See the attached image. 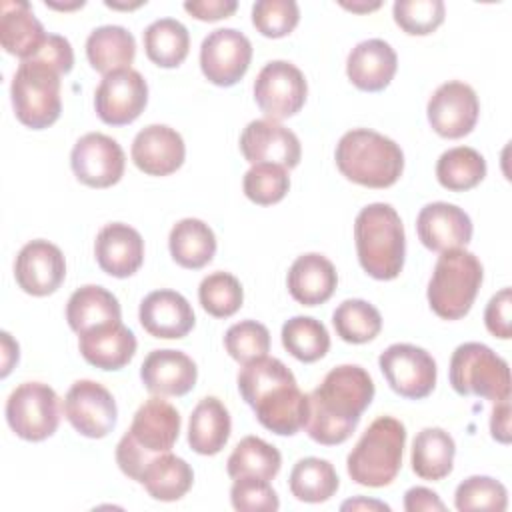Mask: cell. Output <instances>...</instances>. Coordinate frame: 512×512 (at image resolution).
<instances>
[{
    "instance_id": "d590c367",
    "label": "cell",
    "mask_w": 512,
    "mask_h": 512,
    "mask_svg": "<svg viewBox=\"0 0 512 512\" xmlns=\"http://www.w3.org/2000/svg\"><path fill=\"white\" fill-rule=\"evenodd\" d=\"M288 484L294 498L300 502L318 504L330 500L336 494L340 482L334 466L328 460L308 456L294 464Z\"/></svg>"
},
{
    "instance_id": "ac0fdd59",
    "label": "cell",
    "mask_w": 512,
    "mask_h": 512,
    "mask_svg": "<svg viewBox=\"0 0 512 512\" xmlns=\"http://www.w3.org/2000/svg\"><path fill=\"white\" fill-rule=\"evenodd\" d=\"M18 286L32 296H48L60 288L66 276L62 250L48 240H32L22 246L14 262Z\"/></svg>"
},
{
    "instance_id": "8d00e7d4",
    "label": "cell",
    "mask_w": 512,
    "mask_h": 512,
    "mask_svg": "<svg viewBox=\"0 0 512 512\" xmlns=\"http://www.w3.org/2000/svg\"><path fill=\"white\" fill-rule=\"evenodd\" d=\"M280 466L282 456L278 448L258 436L242 438L226 462L230 478L254 476L262 480H272L280 472Z\"/></svg>"
},
{
    "instance_id": "f35d334b",
    "label": "cell",
    "mask_w": 512,
    "mask_h": 512,
    "mask_svg": "<svg viewBox=\"0 0 512 512\" xmlns=\"http://www.w3.org/2000/svg\"><path fill=\"white\" fill-rule=\"evenodd\" d=\"M282 346L300 362H316L330 350L326 326L312 316H294L282 326Z\"/></svg>"
},
{
    "instance_id": "6f0895ef",
    "label": "cell",
    "mask_w": 512,
    "mask_h": 512,
    "mask_svg": "<svg viewBox=\"0 0 512 512\" xmlns=\"http://www.w3.org/2000/svg\"><path fill=\"white\" fill-rule=\"evenodd\" d=\"M46 6H50V8H58V10H74V8H82V6H84V0H76L74 4H60V2L46 0Z\"/></svg>"
},
{
    "instance_id": "603a6c76",
    "label": "cell",
    "mask_w": 512,
    "mask_h": 512,
    "mask_svg": "<svg viewBox=\"0 0 512 512\" xmlns=\"http://www.w3.org/2000/svg\"><path fill=\"white\" fill-rule=\"evenodd\" d=\"M138 318L154 338H184L194 328V310L176 290H154L140 302Z\"/></svg>"
},
{
    "instance_id": "5bb4252c",
    "label": "cell",
    "mask_w": 512,
    "mask_h": 512,
    "mask_svg": "<svg viewBox=\"0 0 512 512\" xmlns=\"http://www.w3.org/2000/svg\"><path fill=\"white\" fill-rule=\"evenodd\" d=\"M252 60L250 40L236 28L212 30L200 46V68L216 86H234Z\"/></svg>"
},
{
    "instance_id": "681fc988",
    "label": "cell",
    "mask_w": 512,
    "mask_h": 512,
    "mask_svg": "<svg viewBox=\"0 0 512 512\" xmlns=\"http://www.w3.org/2000/svg\"><path fill=\"white\" fill-rule=\"evenodd\" d=\"M38 60H44L52 68H56L60 74H68L74 66V52L70 42L60 34H48L44 46L34 56Z\"/></svg>"
},
{
    "instance_id": "7402d4cb",
    "label": "cell",
    "mask_w": 512,
    "mask_h": 512,
    "mask_svg": "<svg viewBox=\"0 0 512 512\" xmlns=\"http://www.w3.org/2000/svg\"><path fill=\"white\" fill-rule=\"evenodd\" d=\"M140 378L154 396H184L194 388L198 368L194 360L180 350H152L140 366Z\"/></svg>"
},
{
    "instance_id": "7dc6e473",
    "label": "cell",
    "mask_w": 512,
    "mask_h": 512,
    "mask_svg": "<svg viewBox=\"0 0 512 512\" xmlns=\"http://www.w3.org/2000/svg\"><path fill=\"white\" fill-rule=\"evenodd\" d=\"M230 502L236 510L244 512H276L280 508L278 494L270 486V480L254 478V476H242L234 478V484L230 488Z\"/></svg>"
},
{
    "instance_id": "836d02e7",
    "label": "cell",
    "mask_w": 512,
    "mask_h": 512,
    "mask_svg": "<svg viewBox=\"0 0 512 512\" xmlns=\"http://www.w3.org/2000/svg\"><path fill=\"white\" fill-rule=\"evenodd\" d=\"M456 454L454 438L442 428H424L412 442L410 464L424 480H442L452 472Z\"/></svg>"
},
{
    "instance_id": "9c48e42d",
    "label": "cell",
    "mask_w": 512,
    "mask_h": 512,
    "mask_svg": "<svg viewBox=\"0 0 512 512\" xmlns=\"http://www.w3.org/2000/svg\"><path fill=\"white\" fill-rule=\"evenodd\" d=\"M6 420L22 440H46L60 424V400L48 384L24 382L6 400Z\"/></svg>"
},
{
    "instance_id": "4fadbf2b",
    "label": "cell",
    "mask_w": 512,
    "mask_h": 512,
    "mask_svg": "<svg viewBox=\"0 0 512 512\" xmlns=\"http://www.w3.org/2000/svg\"><path fill=\"white\" fill-rule=\"evenodd\" d=\"M148 84L134 68H122L106 74L94 94L98 118L110 126L134 122L146 108Z\"/></svg>"
},
{
    "instance_id": "44dd1931",
    "label": "cell",
    "mask_w": 512,
    "mask_h": 512,
    "mask_svg": "<svg viewBox=\"0 0 512 512\" xmlns=\"http://www.w3.org/2000/svg\"><path fill=\"white\" fill-rule=\"evenodd\" d=\"M130 154L136 168L144 174L168 176L182 166L186 146L174 128L150 124L136 134Z\"/></svg>"
},
{
    "instance_id": "74e56055",
    "label": "cell",
    "mask_w": 512,
    "mask_h": 512,
    "mask_svg": "<svg viewBox=\"0 0 512 512\" xmlns=\"http://www.w3.org/2000/svg\"><path fill=\"white\" fill-rule=\"evenodd\" d=\"M486 176L484 156L470 146H456L446 152L436 162L438 182L452 192H462L478 186Z\"/></svg>"
},
{
    "instance_id": "6da1fadb",
    "label": "cell",
    "mask_w": 512,
    "mask_h": 512,
    "mask_svg": "<svg viewBox=\"0 0 512 512\" xmlns=\"http://www.w3.org/2000/svg\"><path fill=\"white\" fill-rule=\"evenodd\" d=\"M374 398V382L358 364L332 368L322 384L308 394L304 428L324 446L342 444L356 430L362 412Z\"/></svg>"
},
{
    "instance_id": "680465c9",
    "label": "cell",
    "mask_w": 512,
    "mask_h": 512,
    "mask_svg": "<svg viewBox=\"0 0 512 512\" xmlns=\"http://www.w3.org/2000/svg\"><path fill=\"white\" fill-rule=\"evenodd\" d=\"M104 4H106V6H110V8H122V10H130V8H138V6H142L144 2H136V4H118V2H110V0H106Z\"/></svg>"
},
{
    "instance_id": "8992f818",
    "label": "cell",
    "mask_w": 512,
    "mask_h": 512,
    "mask_svg": "<svg viewBox=\"0 0 512 512\" xmlns=\"http://www.w3.org/2000/svg\"><path fill=\"white\" fill-rule=\"evenodd\" d=\"M482 278V264L472 252L464 248L442 252L428 282L430 308L444 320L466 316L476 300Z\"/></svg>"
},
{
    "instance_id": "e575fe53",
    "label": "cell",
    "mask_w": 512,
    "mask_h": 512,
    "mask_svg": "<svg viewBox=\"0 0 512 512\" xmlns=\"http://www.w3.org/2000/svg\"><path fill=\"white\" fill-rule=\"evenodd\" d=\"M190 48V36L182 22L160 18L144 30L146 56L162 68H176L184 62Z\"/></svg>"
},
{
    "instance_id": "ab89813d",
    "label": "cell",
    "mask_w": 512,
    "mask_h": 512,
    "mask_svg": "<svg viewBox=\"0 0 512 512\" xmlns=\"http://www.w3.org/2000/svg\"><path fill=\"white\" fill-rule=\"evenodd\" d=\"M336 334L350 344H364L374 340L382 330L380 312L366 300L350 298L338 304L332 314Z\"/></svg>"
},
{
    "instance_id": "11a10c76",
    "label": "cell",
    "mask_w": 512,
    "mask_h": 512,
    "mask_svg": "<svg viewBox=\"0 0 512 512\" xmlns=\"http://www.w3.org/2000/svg\"><path fill=\"white\" fill-rule=\"evenodd\" d=\"M342 510H384L388 512L390 506L378 500H366V498H354V500H346L342 506Z\"/></svg>"
},
{
    "instance_id": "d6a6232c",
    "label": "cell",
    "mask_w": 512,
    "mask_h": 512,
    "mask_svg": "<svg viewBox=\"0 0 512 512\" xmlns=\"http://www.w3.org/2000/svg\"><path fill=\"white\" fill-rule=\"evenodd\" d=\"M192 482L194 472L190 464L172 452L152 458L140 476V484L146 492L162 502L180 500L192 488Z\"/></svg>"
},
{
    "instance_id": "1f68e13d",
    "label": "cell",
    "mask_w": 512,
    "mask_h": 512,
    "mask_svg": "<svg viewBox=\"0 0 512 512\" xmlns=\"http://www.w3.org/2000/svg\"><path fill=\"white\" fill-rule=\"evenodd\" d=\"M168 246L178 266L198 270L214 258L216 236L206 222L198 218H184L172 226Z\"/></svg>"
},
{
    "instance_id": "d4e9b609",
    "label": "cell",
    "mask_w": 512,
    "mask_h": 512,
    "mask_svg": "<svg viewBox=\"0 0 512 512\" xmlns=\"http://www.w3.org/2000/svg\"><path fill=\"white\" fill-rule=\"evenodd\" d=\"M398 68L394 48L382 38H368L358 42L346 60V74L350 82L364 92L384 90Z\"/></svg>"
},
{
    "instance_id": "4316f807",
    "label": "cell",
    "mask_w": 512,
    "mask_h": 512,
    "mask_svg": "<svg viewBox=\"0 0 512 512\" xmlns=\"http://www.w3.org/2000/svg\"><path fill=\"white\" fill-rule=\"evenodd\" d=\"M48 34L24 0L0 2V42L4 50L22 60L34 58L44 46Z\"/></svg>"
},
{
    "instance_id": "f6af8a7d",
    "label": "cell",
    "mask_w": 512,
    "mask_h": 512,
    "mask_svg": "<svg viewBox=\"0 0 512 512\" xmlns=\"http://www.w3.org/2000/svg\"><path fill=\"white\" fill-rule=\"evenodd\" d=\"M392 14L406 34L426 36L444 22L446 8L442 0H396Z\"/></svg>"
},
{
    "instance_id": "9a60e30c",
    "label": "cell",
    "mask_w": 512,
    "mask_h": 512,
    "mask_svg": "<svg viewBox=\"0 0 512 512\" xmlns=\"http://www.w3.org/2000/svg\"><path fill=\"white\" fill-rule=\"evenodd\" d=\"M428 122L444 138H462L478 122L480 102L472 86L460 80L440 84L426 106Z\"/></svg>"
},
{
    "instance_id": "9f6ffc18",
    "label": "cell",
    "mask_w": 512,
    "mask_h": 512,
    "mask_svg": "<svg viewBox=\"0 0 512 512\" xmlns=\"http://www.w3.org/2000/svg\"><path fill=\"white\" fill-rule=\"evenodd\" d=\"M342 6L346 10H352V12H370V10L380 8V2H352V4L342 2Z\"/></svg>"
},
{
    "instance_id": "3957f363",
    "label": "cell",
    "mask_w": 512,
    "mask_h": 512,
    "mask_svg": "<svg viewBox=\"0 0 512 512\" xmlns=\"http://www.w3.org/2000/svg\"><path fill=\"white\" fill-rule=\"evenodd\" d=\"M354 242L360 266L376 280H392L402 272L406 236L398 212L386 202L364 206L354 220Z\"/></svg>"
},
{
    "instance_id": "f546056e",
    "label": "cell",
    "mask_w": 512,
    "mask_h": 512,
    "mask_svg": "<svg viewBox=\"0 0 512 512\" xmlns=\"http://www.w3.org/2000/svg\"><path fill=\"white\" fill-rule=\"evenodd\" d=\"M122 310L118 298L102 286L86 284L72 292L66 304L68 326L80 336L96 326L120 322Z\"/></svg>"
},
{
    "instance_id": "f5cc1de1",
    "label": "cell",
    "mask_w": 512,
    "mask_h": 512,
    "mask_svg": "<svg viewBox=\"0 0 512 512\" xmlns=\"http://www.w3.org/2000/svg\"><path fill=\"white\" fill-rule=\"evenodd\" d=\"M490 432L492 438L508 444L510 442V398L494 402L492 418H490Z\"/></svg>"
},
{
    "instance_id": "7a4b0ae2",
    "label": "cell",
    "mask_w": 512,
    "mask_h": 512,
    "mask_svg": "<svg viewBox=\"0 0 512 512\" xmlns=\"http://www.w3.org/2000/svg\"><path fill=\"white\" fill-rule=\"evenodd\" d=\"M178 410L160 396L148 398L134 414L128 432L116 446V462L120 470L140 482L148 462L172 450L180 434Z\"/></svg>"
},
{
    "instance_id": "8fae6325",
    "label": "cell",
    "mask_w": 512,
    "mask_h": 512,
    "mask_svg": "<svg viewBox=\"0 0 512 512\" xmlns=\"http://www.w3.org/2000/svg\"><path fill=\"white\" fill-rule=\"evenodd\" d=\"M388 386L410 400L426 398L436 386V362L420 346L392 344L378 358Z\"/></svg>"
},
{
    "instance_id": "ee69618b",
    "label": "cell",
    "mask_w": 512,
    "mask_h": 512,
    "mask_svg": "<svg viewBox=\"0 0 512 512\" xmlns=\"http://www.w3.org/2000/svg\"><path fill=\"white\" fill-rule=\"evenodd\" d=\"M224 346L236 362L248 364L266 356L270 350V332L256 320H242L226 330Z\"/></svg>"
},
{
    "instance_id": "5b68a950",
    "label": "cell",
    "mask_w": 512,
    "mask_h": 512,
    "mask_svg": "<svg viewBox=\"0 0 512 512\" xmlns=\"http://www.w3.org/2000/svg\"><path fill=\"white\" fill-rule=\"evenodd\" d=\"M406 428L392 416L376 418L348 454L346 468L356 484L380 488L390 484L402 466Z\"/></svg>"
},
{
    "instance_id": "f1b7e54d",
    "label": "cell",
    "mask_w": 512,
    "mask_h": 512,
    "mask_svg": "<svg viewBox=\"0 0 512 512\" xmlns=\"http://www.w3.org/2000/svg\"><path fill=\"white\" fill-rule=\"evenodd\" d=\"M230 430L232 422L226 406L216 396H206L190 414L188 444L196 454L212 456L226 446Z\"/></svg>"
},
{
    "instance_id": "d6986e66",
    "label": "cell",
    "mask_w": 512,
    "mask_h": 512,
    "mask_svg": "<svg viewBox=\"0 0 512 512\" xmlns=\"http://www.w3.org/2000/svg\"><path fill=\"white\" fill-rule=\"evenodd\" d=\"M306 404L308 394L298 388L296 378L292 376L258 394L248 406L266 430L280 436H292L304 428Z\"/></svg>"
},
{
    "instance_id": "db71d44e",
    "label": "cell",
    "mask_w": 512,
    "mask_h": 512,
    "mask_svg": "<svg viewBox=\"0 0 512 512\" xmlns=\"http://www.w3.org/2000/svg\"><path fill=\"white\" fill-rule=\"evenodd\" d=\"M2 372L0 376H8L12 366L18 362V344L10 338L8 332H2Z\"/></svg>"
},
{
    "instance_id": "cb8c5ba5",
    "label": "cell",
    "mask_w": 512,
    "mask_h": 512,
    "mask_svg": "<svg viewBox=\"0 0 512 512\" xmlns=\"http://www.w3.org/2000/svg\"><path fill=\"white\" fill-rule=\"evenodd\" d=\"M94 256L106 274L114 278H128L142 266L144 240L136 228L112 222L96 234Z\"/></svg>"
},
{
    "instance_id": "484cf974",
    "label": "cell",
    "mask_w": 512,
    "mask_h": 512,
    "mask_svg": "<svg viewBox=\"0 0 512 512\" xmlns=\"http://www.w3.org/2000/svg\"><path fill=\"white\" fill-rule=\"evenodd\" d=\"M78 350L88 364L100 370H120L136 352V336L122 322H110L80 334Z\"/></svg>"
},
{
    "instance_id": "7c38bea8",
    "label": "cell",
    "mask_w": 512,
    "mask_h": 512,
    "mask_svg": "<svg viewBox=\"0 0 512 512\" xmlns=\"http://www.w3.org/2000/svg\"><path fill=\"white\" fill-rule=\"evenodd\" d=\"M62 410L74 430L86 438L108 436L118 420L114 396L94 380L74 382L64 396Z\"/></svg>"
},
{
    "instance_id": "4dcf8cb0",
    "label": "cell",
    "mask_w": 512,
    "mask_h": 512,
    "mask_svg": "<svg viewBox=\"0 0 512 512\" xmlns=\"http://www.w3.org/2000/svg\"><path fill=\"white\" fill-rule=\"evenodd\" d=\"M86 56L90 66L104 76L130 68L136 56L134 36L124 26H98L86 38Z\"/></svg>"
},
{
    "instance_id": "277c9868",
    "label": "cell",
    "mask_w": 512,
    "mask_h": 512,
    "mask_svg": "<svg viewBox=\"0 0 512 512\" xmlns=\"http://www.w3.org/2000/svg\"><path fill=\"white\" fill-rule=\"evenodd\" d=\"M336 166L352 182L368 188L392 186L404 170V154L400 146L368 128L346 132L336 144Z\"/></svg>"
},
{
    "instance_id": "60d3db41",
    "label": "cell",
    "mask_w": 512,
    "mask_h": 512,
    "mask_svg": "<svg viewBox=\"0 0 512 512\" xmlns=\"http://www.w3.org/2000/svg\"><path fill=\"white\" fill-rule=\"evenodd\" d=\"M198 300L210 316L228 318L240 310L244 290L238 278L230 272H212L200 282Z\"/></svg>"
},
{
    "instance_id": "ba28073f",
    "label": "cell",
    "mask_w": 512,
    "mask_h": 512,
    "mask_svg": "<svg viewBox=\"0 0 512 512\" xmlns=\"http://www.w3.org/2000/svg\"><path fill=\"white\" fill-rule=\"evenodd\" d=\"M450 384L460 396L484 400L510 398V368L492 348L480 342L460 344L450 358Z\"/></svg>"
},
{
    "instance_id": "2e32d148",
    "label": "cell",
    "mask_w": 512,
    "mask_h": 512,
    "mask_svg": "<svg viewBox=\"0 0 512 512\" xmlns=\"http://www.w3.org/2000/svg\"><path fill=\"white\" fill-rule=\"evenodd\" d=\"M124 150L120 144L102 134L88 132L72 148L70 166L74 176L90 188H108L124 174Z\"/></svg>"
},
{
    "instance_id": "816d5d0a",
    "label": "cell",
    "mask_w": 512,
    "mask_h": 512,
    "mask_svg": "<svg viewBox=\"0 0 512 512\" xmlns=\"http://www.w3.org/2000/svg\"><path fill=\"white\" fill-rule=\"evenodd\" d=\"M444 502L438 498L436 492L424 486H414L404 494V510L406 512H420V510H444Z\"/></svg>"
},
{
    "instance_id": "7bdbcfd3",
    "label": "cell",
    "mask_w": 512,
    "mask_h": 512,
    "mask_svg": "<svg viewBox=\"0 0 512 512\" xmlns=\"http://www.w3.org/2000/svg\"><path fill=\"white\" fill-rule=\"evenodd\" d=\"M244 194L260 206H270L280 202L288 188H290V176L286 168L278 164H252V168L244 174Z\"/></svg>"
},
{
    "instance_id": "30bf717a",
    "label": "cell",
    "mask_w": 512,
    "mask_h": 512,
    "mask_svg": "<svg viewBox=\"0 0 512 512\" xmlns=\"http://www.w3.org/2000/svg\"><path fill=\"white\" fill-rule=\"evenodd\" d=\"M308 86L298 66L286 60L268 62L256 76L254 100L268 120H284L300 112Z\"/></svg>"
},
{
    "instance_id": "e0dca14e",
    "label": "cell",
    "mask_w": 512,
    "mask_h": 512,
    "mask_svg": "<svg viewBox=\"0 0 512 512\" xmlns=\"http://www.w3.org/2000/svg\"><path fill=\"white\" fill-rule=\"evenodd\" d=\"M240 150L250 164H278L282 168H296L302 156L298 136L286 126L260 118L252 120L240 134Z\"/></svg>"
},
{
    "instance_id": "f907efd6",
    "label": "cell",
    "mask_w": 512,
    "mask_h": 512,
    "mask_svg": "<svg viewBox=\"0 0 512 512\" xmlns=\"http://www.w3.org/2000/svg\"><path fill=\"white\" fill-rule=\"evenodd\" d=\"M238 8L236 0H188L184 2V10L198 20L214 22L220 18H228Z\"/></svg>"
},
{
    "instance_id": "c3c4849f",
    "label": "cell",
    "mask_w": 512,
    "mask_h": 512,
    "mask_svg": "<svg viewBox=\"0 0 512 512\" xmlns=\"http://www.w3.org/2000/svg\"><path fill=\"white\" fill-rule=\"evenodd\" d=\"M510 306H512V290L510 288H502L486 304L484 324L492 336L502 338V340H508L512 336Z\"/></svg>"
},
{
    "instance_id": "b9f144b4",
    "label": "cell",
    "mask_w": 512,
    "mask_h": 512,
    "mask_svg": "<svg viewBox=\"0 0 512 512\" xmlns=\"http://www.w3.org/2000/svg\"><path fill=\"white\" fill-rule=\"evenodd\" d=\"M454 504L460 512L468 510H496L508 506V492L502 482L490 476H470L462 480L454 494Z\"/></svg>"
},
{
    "instance_id": "bcb514c9",
    "label": "cell",
    "mask_w": 512,
    "mask_h": 512,
    "mask_svg": "<svg viewBox=\"0 0 512 512\" xmlns=\"http://www.w3.org/2000/svg\"><path fill=\"white\" fill-rule=\"evenodd\" d=\"M300 20V8L294 0H258L252 6V24L268 38L290 34Z\"/></svg>"
},
{
    "instance_id": "83f0119b",
    "label": "cell",
    "mask_w": 512,
    "mask_h": 512,
    "mask_svg": "<svg viewBox=\"0 0 512 512\" xmlns=\"http://www.w3.org/2000/svg\"><path fill=\"white\" fill-rule=\"evenodd\" d=\"M336 284L338 274L334 264L318 252L298 256L288 270V290L304 306L324 304L334 294Z\"/></svg>"
},
{
    "instance_id": "ffe728a7",
    "label": "cell",
    "mask_w": 512,
    "mask_h": 512,
    "mask_svg": "<svg viewBox=\"0 0 512 512\" xmlns=\"http://www.w3.org/2000/svg\"><path fill=\"white\" fill-rule=\"evenodd\" d=\"M416 232L420 242L434 252L464 248L472 238L470 216L448 202L426 204L416 218Z\"/></svg>"
},
{
    "instance_id": "52a82bcc",
    "label": "cell",
    "mask_w": 512,
    "mask_h": 512,
    "mask_svg": "<svg viewBox=\"0 0 512 512\" xmlns=\"http://www.w3.org/2000/svg\"><path fill=\"white\" fill-rule=\"evenodd\" d=\"M60 72L44 60H22L10 86L16 118L32 128L42 130L54 124L62 110Z\"/></svg>"
}]
</instances>
